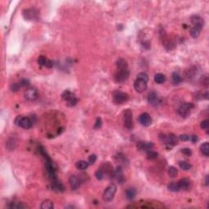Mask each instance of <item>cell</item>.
Returning <instances> with one entry per match:
<instances>
[{
	"instance_id": "4fadbf2b",
	"label": "cell",
	"mask_w": 209,
	"mask_h": 209,
	"mask_svg": "<svg viewBox=\"0 0 209 209\" xmlns=\"http://www.w3.org/2000/svg\"><path fill=\"white\" fill-rule=\"evenodd\" d=\"M148 102L149 104H150L153 106H156L159 104L160 98L159 97V95L155 92H151L148 94Z\"/></svg>"
},
{
	"instance_id": "8992f818",
	"label": "cell",
	"mask_w": 209,
	"mask_h": 209,
	"mask_svg": "<svg viewBox=\"0 0 209 209\" xmlns=\"http://www.w3.org/2000/svg\"><path fill=\"white\" fill-rule=\"evenodd\" d=\"M123 121L124 126L127 129H132L133 128V121H132V112L130 109L125 110L123 113Z\"/></svg>"
},
{
	"instance_id": "52a82bcc",
	"label": "cell",
	"mask_w": 209,
	"mask_h": 209,
	"mask_svg": "<svg viewBox=\"0 0 209 209\" xmlns=\"http://www.w3.org/2000/svg\"><path fill=\"white\" fill-rule=\"evenodd\" d=\"M194 108V104L192 103H185V104H181L180 108L178 109V114H180L181 117H188L191 113L192 109Z\"/></svg>"
},
{
	"instance_id": "30bf717a",
	"label": "cell",
	"mask_w": 209,
	"mask_h": 209,
	"mask_svg": "<svg viewBox=\"0 0 209 209\" xmlns=\"http://www.w3.org/2000/svg\"><path fill=\"white\" fill-rule=\"evenodd\" d=\"M133 86L135 90L137 91V92H143L147 88V82L141 80V79H139V78H137L135 80V82H134Z\"/></svg>"
},
{
	"instance_id": "d6986e66",
	"label": "cell",
	"mask_w": 209,
	"mask_h": 209,
	"mask_svg": "<svg viewBox=\"0 0 209 209\" xmlns=\"http://www.w3.org/2000/svg\"><path fill=\"white\" fill-rule=\"evenodd\" d=\"M101 170L102 171V172L104 173V174H108V175H111L114 172L113 171V167L109 163H103L101 165Z\"/></svg>"
},
{
	"instance_id": "60d3db41",
	"label": "cell",
	"mask_w": 209,
	"mask_h": 209,
	"mask_svg": "<svg viewBox=\"0 0 209 209\" xmlns=\"http://www.w3.org/2000/svg\"><path fill=\"white\" fill-rule=\"evenodd\" d=\"M179 139H180V141H189V136L186 135V134L180 135V137H179Z\"/></svg>"
},
{
	"instance_id": "603a6c76",
	"label": "cell",
	"mask_w": 209,
	"mask_h": 209,
	"mask_svg": "<svg viewBox=\"0 0 209 209\" xmlns=\"http://www.w3.org/2000/svg\"><path fill=\"white\" fill-rule=\"evenodd\" d=\"M125 195H126V198L129 200H131V199H133L135 198V196L137 195V191L134 188H128L125 191Z\"/></svg>"
},
{
	"instance_id": "1f68e13d",
	"label": "cell",
	"mask_w": 209,
	"mask_h": 209,
	"mask_svg": "<svg viewBox=\"0 0 209 209\" xmlns=\"http://www.w3.org/2000/svg\"><path fill=\"white\" fill-rule=\"evenodd\" d=\"M177 173H178V171L177 169L175 168V167H170L168 168V175L169 177H171V178H174L177 176Z\"/></svg>"
},
{
	"instance_id": "74e56055",
	"label": "cell",
	"mask_w": 209,
	"mask_h": 209,
	"mask_svg": "<svg viewBox=\"0 0 209 209\" xmlns=\"http://www.w3.org/2000/svg\"><path fill=\"white\" fill-rule=\"evenodd\" d=\"M104 177V173L102 172V171L101 169H98L97 171H96V177L97 180H101L102 178Z\"/></svg>"
},
{
	"instance_id": "e0dca14e",
	"label": "cell",
	"mask_w": 209,
	"mask_h": 209,
	"mask_svg": "<svg viewBox=\"0 0 209 209\" xmlns=\"http://www.w3.org/2000/svg\"><path fill=\"white\" fill-rule=\"evenodd\" d=\"M177 184L180 189H187L190 186V180L189 178H182L177 182Z\"/></svg>"
},
{
	"instance_id": "ab89813d",
	"label": "cell",
	"mask_w": 209,
	"mask_h": 209,
	"mask_svg": "<svg viewBox=\"0 0 209 209\" xmlns=\"http://www.w3.org/2000/svg\"><path fill=\"white\" fill-rule=\"evenodd\" d=\"M102 122H101V119L98 117L96 120V123H95V125H94V128H100L101 127Z\"/></svg>"
},
{
	"instance_id": "cb8c5ba5",
	"label": "cell",
	"mask_w": 209,
	"mask_h": 209,
	"mask_svg": "<svg viewBox=\"0 0 209 209\" xmlns=\"http://www.w3.org/2000/svg\"><path fill=\"white\" fill-rule=\"evenodd\" d=\"M75 166L76 168L79 169V170H85V169H87L88 168L89 163L84 161V160H79L75 163Z\"/></svg>"
},
{
	"instance_id": "5b68a950",
	"label": "cell",
	"mask_w": 209,
	"mask_h": 209,
	"mask_svg": "<svg viewBox=\"0 0 209 209\" xmlns=\"http://www.w3.org/2000/svg\"><path fill=\"white\" fill-rule=\"evenodd\" d=\"M22 16L27 20H37L38 17V11L35 8L24 9L22 11Z\"/></svg>"
},
{
	"instance_id": "ba28073f",
	"label": "cell",
	"mask_w": 209,
	"mask_h": 209,
	"mask_svg": "<svg viewBox=\"0 0 209 209\" xmlns=\"http://www.w3.org/2000/svg\"><path fill=\"white\" fill-rule=\"evenodd\" d=\"M129 75H130V72L128 69L119 70L114 74V80L117 83H123L129 78Z\"/></svg>"
},
{
	"instance_id": "5bb4252c",
	"label": "cell",
	"mask_w": 209,
	"mask_h": 209,
	"mask_svg": "<svg viewBox=\"0 0 209 209\" xmlns=\"http://www.w3.org/2000/svg\"><path fill=\"white\" fill-rule=\"evenodd\" d=\"M154 147V144L152 142H145V141H140L137 143V148L140 151H149L152 150Z\"/></svg>"
},
{
	"instance_id": "277c9868",
	"label": "cell",
	"mask_w": 209,
	"mask_h": 209,
	"mask_svg": "<svg viewBox=\"0 0 209 209\" xmlns=\"http://www.w3.org/2000/svg\"><path fill=\"white\" fill-rule=\"evenodd\" d=\"M113 100L115 104H120L128 101L129 100V96H128V94L123 92L121 91H115L113 93Z\"/></svg>"
},
{
	"instance_id": "8fae6325",
	"label": "cell",
	"mask_w": 209,
	"mask_h": 209,
	"mask_svg": "<svg viewBox=\"0 0 209 209\" xmlns=\"http://www.w3.org/2000/svg\"><path fill=\"white\" fill-rule=\"evenodd\" d=\"M138 121L144 127H148L152 123V119H151L150 115L149 114L143 113L138 118Z\"/></svg>"
},
{
	"instance_id": "4dcf8cb0",
	"label": "cell",
	"mask_w": 209,
	"mask_h": 209,
	"mask_svg": "<svg viewBox=\"0 0 209 209\" xmlns=\"http://www.w3.org/2000/svg\"><path fill=\"white\" fill-rule=\"evenodd\" d=\"M146 156H147V159H148L153 160L158 158L159 154L157 153L156 151H154V150H150L147 151V154H146Z\"/></svg>"
},
{
	"instance_id": "f1b7e54d",
	"label": "cell",
	"mask_w": 209,
	"mask_h": 209,
	"mask_svg": "<svg viewBox=\"0 0 209 209\" xmlns=\"http://www.w3.org/2000/svg\"><path fill=\"white\" fill-rule=\"evenodd\" d=\"M179 166H180V169H182L184 171H187L192 168V165L190 163H187L186 161H180L179 162Z\"/></svg>"
},
{
	"instance_id": "f35d334b",
	"label": "cell",
	"mask_w": 209,
	"mask_h": 209,
	"mask_svg": "<svg viewBox=\"0 0 209 209\" xmlns=\"http://www.w3.org/2000/svg\"><path fill=\"white\" fill-rule=\"evenodd\" d=\"M201 128H203V129H207V128H208L209 127V122L207 119H206V120H203V121H202L201 122Z\"/></svg>"
},
{
	"instance_id": "7a4b0ae2",
	"label": "cell",
	"mask_w": 209,
	"mask_h": 209,
	"mask_svg": "<svg viewBox=\"0 0 209 209\" xmlns=\"http://www.w3.org/2000/svg\"><path fill=\"white\" fill-rule=\"evenodd\" d=\"M62 99L65 101L67 103V105L69 107H74L75 106L77 103H78V98L75 96V94L72 92H70L69 90L65 91L64 92L62 93L61 95Z\"/></svg>"
},
{
	"instance_id": "b9f144b4",
	"label": "cell",
	"mask_w": 209,
	"mask_h": 209,
	"mask_svg": "<svg viewBox=\"0 0 209 209\" xmlns=\"http://www.w3.org/2000/svg\"><path fill=\"white\" fill-rule=\"evenodd\" d=\"M189 140H190L193 143H195L198 141V137L197 136H195V135H193L191 137H189Z\"/></svg>"
},
{
	"instance_id": "7bdbcfd3",
	"label": "cell",
	"mask_w": 209,
	"mask_h": 209,
	"mask_svg": "<svg viewBox=\"0 0 209 209\" xmlns=\"http://www.w3.org/2000/svg\"><path fill=\"white\" fill-rule=\"evenodd\" d=\"M206 185L207 186L208 185V176H207L206 177Z\"/></svg>"
},
{
	"instance_id": "d590c367",
	"label": "cell",
	"mask_w": 209,
	"mask_h": 209,
	"mask_svg": "<svg viewBox=\"0 0 209 209\" xmlns=\"http://www.w3.org/2000/svg\"><path fill=\"white\" fill-rule=\"evenodd\" d=\"M181 153L183 154H185L186 156H191L192 155V150L189 148H184L181 150Z\"/></svg>"
},
{
	"instance_id": "d6a6232c",
	"label": "cell",
	"mask_w": 209,
	"mask_h": 209,
	"mask_svg": "<svg viewBox=\"0 0 209 209\" xmlns=\"http://www.w3.org/2000/svg\"><path fill=\"white\" fill-rule=\"evenodd\" d=\"M18 83H19V84H20V86L21 87H28V86H29V84H30V82H29V80L28 78H22V79H20Z\"/></svg>"
},
{
	"instance_id": "e575fe53",
	"label": "cell",
	"mask_w": 209,
	"mask_h": 209,
	"mask_svg": "<svg viewBox=\"0 0 209 209\" xmlns=\"http://www.w3.org/2000/svg\"><path fill=\"white\" fill-rule=\"evenodd\" d=\"M137 78H139V79H141V80H144L145 82L149 81V76L145 74V73H140L138 74Z\"/></svg>"
},
{
	"instance_id": "4316f807",
	"label": "cell",
	"mask_w": 209,
	"mask_h": 209,
	"mask_svg": "<svg viewBox=\"0 0 209 209\" xmlns=\"http://www.w3.org/2000/svg\"><path fill=\"white\" fill-rule=\"evenodd\" d=\"M9 208H25L26 207V205H24L22 203H20V202H11L9 203L8 206Z\"/></svg>"
},
{
	"instance_id": "484cf974",
	"label": "cell",
	"mask_w": 209,
	"mask_h": 209,
	"mask_svg": "<svg viewBox=\"0 0 209 209\" xmlns=\"http://www.w3.org/2000/svg\"><path fill=\"white\" fill-rule=\"evenodd\" d=\"M200 150L202 152V154L203 155H205L206 157L209 156V145L207 142L203 143L200 145Z\"/></svg>"
},
{
	"instance_id": "f546056e",
	"label": "cell",
	"mask_w": 209,
	"mask_h": 209,
	"mask_svg": "<svg viewBox=\"0 0 209 209\" xmlns=\"http://www.w3.org/2000/svg\"><path fill=\"white\" fill-rule=\"evenodd\" d=\"M168 189L170 190V191L172 192H177L180 190V188H179V186L177 182H171L168 186Z\"/></svg>"
},
{
	"instance_id": "7402d4cb",
	"label": "cell",
	"mask_w": 209,
	"mask_h": 209,
	"mask_svg": "<svg viewBox=\"0 0 209 209\" xmlns=\"http://www.w3.org/2000/svg\"><path fill=\"white\" fill-rule=\"evenodd\" d=\"M182 81L183 78L180 75L179 73H172V74H171V83H172V84L177 85L179 84V83H180Z\"/></svg>"
},
{
	"instance_id": "d4e9b609",
	"label": "cell",
	"mask_w": 209,
	"mask_h": 209,
	"mask_svg": "<svg viewBox=\"0 0 209 209\" xmlns=\"http://www.w3.org/2000/svg\"><path fill=\"white\" fill-rule=\"evenodd\" d=\"M154 81L159 84H162L166 81V76L163 74H156L154 75Z\"/></svg>"
},
{
	"instance_id": "2e32d148",
	"label": "cell",
	"mask_w": 209,
	"mask_h": 209,
	"mask_svg": "<svg viewBox=\"0 0 209 209\" xmlns=\"http://www.w3.org/2000/svg\"><path fill=\"white\" fill-rule=\"evenodd\" d=\"M178 143V138L173 133H169L167 136V145L174 146Z\"/></svg>"
},
{
	"instance_id": "8d00e7d4",
	"label": "cell",
	"mask_w": 209,
	"mask_h": 209,
	"mask_svg": "<svg viewBox=\"0 0 209 209\" xmlns=\"http://www.w3.org/2000/svg\"><path fill=\"white\" fill-rule=\"evenodd\" d=\"M96 160V154H92V155H90V156H89V158H88V163H89V164H91V165H92V164H94V163H95Z\"/></svg>"
},
{
	"instance_id": "3957f363",
	"label": "cell",
	"mask_w": 209,
	"mask_h": 209,
	"mask_svg": "<svg viewBox=\"0 0 209 209\" xmlns=\"http://www.w3.org/2000/svg\"><path fill=\"white\" fill-rule=\"evenodd\" d=\"M116 186H114V184L110 185L106 189H104V193H103V195H102L103 196V199L105 202H111V201L113 200L114 195L116 193Z\"/></svg>"
},
{
	"instance_id": "7c38bea8",
	"label": "cell",
	"mask_w": 209,
	"mask_h": 209,
	"mask_svg": "<svg viewBox=\"0 0 209 209\" xmlns=\"http://www.w3.org/2000/svg\"><path fill=\"white\" fill-rule=\"evenodd\" d=\"M25 98L27 101H35L38 98V91L33 87L27 89L25 92Z\"/></svg>"
},
{
	"instance_id": "9a60e30c",
	"label": "cell",
	"mask_w": 209,
	"mask_h": 209,
	"mask_svg": "<svg viewBox=\"0 0 209 209\" xmlns=\"http://www.w3.org/2000/svg\"><path fill=\"white\" fill-rule=\"evenodd\" d=\"M38 63L39 65L47 68H52L53 66V63L52 61H50L47 58H46L44 56H40L38 58Z\"/></svg>"
},
{
	"instance_id": "836d02e7",
	"label": "cell",
	"mask_w": 209,
	"mask_h": 209,
	"mask_svg": "<svg viewBox=\"0 0 209 209\" xmlns=\"http://www.w3.org/2000/svg\"><path fill=\"white\" fill-rule=\"evenodd\" d=\"M21 87L19 84V83H12L10 86V89L12 92H17L18 90H20Z\"/></svg>"
},
{
	"instance_id": "6da1fadb",
	"label": "cell",
	"mask_w": 209,
	"mask_h": 209,
	"mask_svg": "<svg viewBox=\"0 0 209 209\" xmlns=\"http://www.w3.org/2000/svg\"><path fill=\"white\" fill-rule=\"evenodd\" d=\"M35 122H33L32 119L29 117L17 116L15 119V124L24 128V129H29L34 125Z\"/></svg>"
},
{
	"instance_id": "ac0fdd59",
	"label": "cell",
	"mask_w": 209,
	"mask_h": 209,
	"mask_svg": "<svg viewBox=\"0 0 209 209\" xmlns=\"http://www.w3.org/2000/svg\"><path fill=\"white\" fill-rule=\"evenodd\" d=\"M203 29V27L200 26H194L190 29V35H191L192 38H198L199 35H200L201 30Z\"/></svg>"
},
{
	"instance_id": "83f0119b",
	"label": "cell",
	"mask_w": 209,
	"mask_h": 209,
	"mask_svg": "<svg viewBox=\"0 0 209 209\" xmlns=\"http://www.w3.org/2000/svg\"><path fill=\"white\" fill-rule=\"evenodd\" d=\"M40 207L42 209H52L54 207V205H53V203L52 201L47 199L42 203Z\"/></svg>"
},
{
	"instance_id": "44dd1931",
	"label": "cell",
	"mask_w": 209,
	"mask_h": 209,
	"mask_svg": "<svg viewBox=\"0 0 209 209\" xmlns=\"http://www.w3.org/2000/svg\"><path fill=\"white\" fill-rule=\"evenodd\" d=\"M117 68L119 69V70H127L128 69V62L127 61L123 58H119L116 61Z\"/></svg>"
},
{
	"instance_id": "ffe728a7",
	"label": "cell",
	"mask_w": 209,
	"mask_h": 209,
	"mask_svg": "<svg viewBox=\"0 0 209 209\" xmlns=\"http://www.w3.org/2000/svg\"><path fill=\"white\" fill-rule=\"evenodd\" d=\"M190 20H191V23L194 25V26H200L202 27H203V25H204V21H203V19L202 17H200L199 16H192L191 18H190Z\"/></svg>"
},
{
	"instance_id": "9c48e42d",
	"label": "cell",
	"mask_w": 209,
	"mask_h": 209,
	"mask_svg": "<svg viewBox=\"0 0 209 209\" xmlns=\"http://www.w3.org/2000/svg\"><path fill=\"white\" fill-rule=\"evenodd\" d=\"M69 182H70V187L73 190H75L81 186V184L83 183V180L79 177L76 176V175H73V176H70V177L69 178Z\"/></svg>"
}]
</instances>
